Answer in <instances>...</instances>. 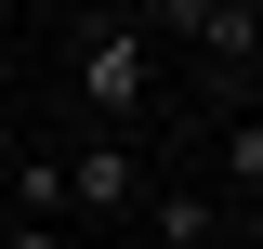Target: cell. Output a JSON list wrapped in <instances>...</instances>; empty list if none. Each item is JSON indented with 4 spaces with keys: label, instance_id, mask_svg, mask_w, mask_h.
<instances>
[{
    "label": "cell",
    "instance_id": "cell-2",
    "mask_svg": "<svg viewBox=\"0 0 263 249\" xmlns=\"http://www.w3.org/2000/svg\"><path fill=\"white\" fill-rule=\"evenodd\" d=\"M132 184H145V171H132V144H119V131L66 157V210H79V223H119V210H132Z\"/></svg>",
    "mask_w": 263,
    "mask_h": 249
},
{
    "label": "cell",
    "instance_id": "cell-4",
    "mask_svg": "<svg viewBox=\"0 0 263 249\" xmlns=\"http://www.w3.org/2000/svg\"><path fill=\"white\" fill-rule=\"evenodd\" d=\"M211 223H224V197H197V184L158 197V249H211Z\"/></svg>",
    "mask_w": 263,
    "mask_h": 249
},
{
    "label": "cell",
    "instance_id": "cell-6",
    "mask_svg": "<svg viewBox=\"0 0 263 249\" xmlns=\"http://www.w3.org/2000/svg\"><path fill=\"white\" fill-rule=\"evenodd\" d=\"M0 92H13V39H0Z\"/></svg>",
    "mask_w": 263,
    "mask_h": 249
},
{
    "label": "cell",
    "instance_id": "cell-3",
    "mask_svg": "<svg viewBox=\"0 0 263 249\" xmlns=\"http://www.w3.org/2000/svg\"><path fill=\"white\" fill-rule=\"evenodd\" d=\"M158 27H184V39H211V53L250 79V53H263V13L250 0H158Z\"/></svg>",
    "mask_w": 263,
    "mask_h": 249
},
{
    "label": "cell",
    "instance_id": "cell-1",
    "mask_svg": "<svg viewBox=\"0 0 263 249\" xmlns=\"http://www.w3.org/2000/svg\"><path fill=\"white\" fill-rule=\"evenodd\" d=\"M79 105H92L105 131L145 105V27H92V39H79Z\"/></svg>",
    "mask_w": 263,
    "mask_h": 249
},
{
    "label": "cell",
    "instance_id": "cell-5",
    "mask_svg": "<svg viewBox=\"0 0 263 249\" xmlns=\"http://www.w3.org/2000/svg\"><path fill=\"white\" fill-rule=\"evenodd\" d=\"M0 249H66V236H53V223H13V236H0Z\"/></svg>",
    "mask_w": 263,
    "mask_h": 249
}]
</instances>
